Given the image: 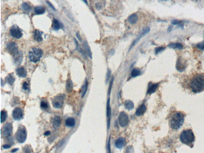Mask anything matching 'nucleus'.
<instances>
[{
	"instance_id": "2eb2a0df",
	"label": "nucleus",
	"mask_w": 204,
	"mask_h": 153,
	"mask_svg": "<svg viewBox=\"0 0 204 153\" xmlns=\"http://www.w3.org/2000/svg\"><path fill=\"white\" fill-rule=\"evenodd\" d=\"M107 116L108 118V121H107V126L108 129L109 128L110 125V122H111V108L110 107V98L107 101Z\"/></svg>"
},
{
	"instance_id": "bb28decb",
	"label": "nucleus",
	"mask_w": 204,
	"mask_h": 153,
	"mask_svg": "<svg viewBox=\"0 0 204 153\" xmlns=\"http://www.w3.org/2000/svg\"><path fill=\"white\" fill-rule=\"evenodd\" d=\"M34 12L37 15H42L45 12V8L41 6H37L34 8Z\"/></svg>"
},
{
	"instance_id": "09e8293b",
	"label": "nucleus",
	"mask_w": 204,
	"mask_h": 153,
	"mask_svg": "<svg viewBox=\"0 0 204 153\" xmlns=\"http://www.w3.org/2000/svg\"><path fill=\"white\" fill-rule=\"evenodd\" d=\"M76 36L77 38L78 39V40H79V41H80V42H81L82 38L79 32H77Z\"/></svg>"
},
{
	"instance_id": "9b49d317",
	"label": "nucleus",
	"mask_w": 204,
	"mask_h": 153,
	"mask_svg": "<svg viewBox=\"0 0 204 153\" xmlns=\"http://www.w3.org/2000/svg\"><path fill=\"white\" fill-rule=\"evenodd\" d=\"M7 48L12 56H15L19 52L17 44L13 42H9L7 45Z\"/></svg>"
},
{
	"instance_id": "58836bf2",
	"label": "nucleus",
	"mask_w": 204,
	"mask_h": 153,
	"mask_svg": "<svg viewBox=\"0 0 204 153\" xmlns=\"http://www.w3.org/2000/svg\"><path fill=\"white\" fill-rule=\"evenodd\" d=\"M196 48L200 50H204V41L200 42L196 45Z\"/></svg>"
},
{
	"instance_id": "9d476101",
	"label": "nucleus",
	"mask_w": 204,
	"mask_h": 153,
	"mask_svg": "<svg viewBox=\"0 0 204 153\" xmlns=\"http://www.w3.org/2000/svg\"><path fill=\"white\" fill-rule=\"evenodd\" d=\"M150 31V28H149V27H146L144 28L141 34H140L138 36V37H137V38H136V39L133 41V42H132V43L130 48L129 51H130L138 43V42L139 41V40H140V39L142 37L146 36V34H147L149 33Z\"/></svg>"
},
{
	"instance_id": "de8ad7c7",
	"label": "nucleus",
	"mask_w": 204,
	"mask_h": 153,
	"mask_svg": "<svg viewBox=\"0 0 204 153\" xmlns=\"http://www.w3.org/2000/svg\"><path fill=\"white\" fill-rule=\"evenodd\" d=\"M24 152H31L30 151V148H29V146L27 147V146H25V147L24 148Z\"/></svg>"
},
{
	"instance_id": "f03ea898",
	"label": "nucleus",
	"mask_w": 204,
	"mask_h": 153,
	"mask_svg": "<svg viewBox=\"0 0 204 153\" xmlns=\"http://www.w3.org/2000/svg\"><path fill=\"white\" fill-rule=\"evenodd\" d=\"M185 115L181 112H177L173 116L170 121L171 128L175 130L179 129L184 122Z\"/></svg>"
},
{
	"instance_id": "e433bc0d",
	"label": "nucleus",
	"mask_w": 204,
	"mask_h": 153,
	"mask_svg": "<svg viewBox=\"0 0 204 153\" xmlns=\"http://www.w3.org/2000/svg\"><path fill=\"white\" fill-rule=\"evenodd\" d=\"M22 7L23 9L26 11H28L31 10V7L27 3H23L22 5Z\"/></svg>"
},
{
	"instance_id": "4c0bfd02",
	"label": "nucleus",
	"mask_w": 204,
	"mask_h": 153,
	"mask_svg": "<svg viewBox=\"0 0 204 153\" xmlns=\"http://www.w3.org/2000/svg\"><path fill=\"white\" fill-rule=\"evenodd\" d=\"M166 48L163 47H159L158 48H156L155 50V54H158L160 53L162 51H163V50H164Z\"/></svg>"
},
{
	"instance_id": "37998d69",
	"label": "nucleus",
	"mask_w": 204,
	"mask_h": 153,
	"mask_svg": "<svg viewBox=\"0 0 204 153\" xmlns=\"http://www.w3.org/2000/svg\"><path fill=\"white\" fill-rule=\"evenodd\" d=\"M95 7L97 9L100 10L102 7V4L101 3H97L95 5Z\"/></svg>"
},
{
	"instance_id": "49530a36",
	"label": "nucleus",
	"mask_w": 204,
	"mask_h": 153,
	"mask_svg": "<svg viewBox=\"0 0 204 153\" xmlns=\"http://www.w3.org/2000/svg\"><path fill=\"white\" fill-rule=\"evenodd\" d=\"M11 146L12 145H10V144H4V145H3V148H4V149H8L10 148Z\"/></svg>"
},
{
	"instance_id": "5701e85b",
	"label": "nucleus",
	"mask_w": 204,
	"mask_h": 153,
	"mask_svg": "<svg viewBox=\"0 0 204 153\" xmlns=\"http://www.w3.org/2000/svg\"><path fill=\"white\" fill-rule=\"evenodd\" d=\"M73 88V84L71 79H68L66 81V90L68 93H71Z\"/></svg>"
},
{
	"instance_id": "0eeeda50",
	"label": "nucleus",
	"mask_w": 204,
	"mask_h": 153,
	"mask_svg": "<svg viewBox=\"0 0 204 153\" xmlns=\"http://www.w3.org/2000/svg\"><path fill=\"white\" fill-rule=\"evenodd\" d=\"M12 128L13 127L11 123H6L1 130L2 137L6 138L11 136L12 133Z\"/></svg>"
},
{
	"instance_id": "dca6fc26",
	"label": "nucleus",
	"mask_w": 204,
	"mask_h": 153,
	"mask_svg": "<svg viewBox=\"0 0 204 153\" xmlns=\"http://www.w3.org/2000/svg\"><path fill=\"white\" fill-rule=\"evenodd\" d=\"M16 71L17 75L20 77L24 78L27 76V72L24 67H20L16 69Z\"/></svg>"
},
{
	"instance_id": "603ef678",
	"label": "nucleus",
	"mask_w": 204,
	"mask_h": 153,
	"mask_svg": "<svg viewBox=\"0 0 204 153\" xmlns=\"http://www.w3.org/2000/svg\"><path fill=\"white\" fill-rule=\"evenodd\" d=\"M115 50H114V49H112V50H111L110 51V54L112 56V55H113L114 54H115Z\"/></svg>"
},
{
	"instance_id": "6ab92c4d",
	"label": "nucleus",
	"mask_w": 204,
	"mask_h": 153,
	"mask_svg": "<svg viewBox=\"0 0 204 153\" xmlns=\"http://www.w3.org/2000/svg\"><path fill=\"white\" fill-rule=\"evenodd\" d=\"M61 120L60 118L58 116H55L52 120V124L55 129H57L60 126Z\"/></svg>"
},
{
	"instance_id": "393cba45",
	"label": "nucleus",
	"mask_w": 204,
	"mask_h": 153,
	"mask_svg": "<svg viewBox=\"0 0 204 153\" xmlns=\"http://www.w3.org/2000/svg\"><path fill=\"white\" fill-rule=\"evenodd\" d=\"M169 48L173 49H177L182 50L183 48V46L180 43H172L169 44L168 46Z\"/></svg>"
},
{
	"instance_id": "6e6552de",
	"label": "nucleus",
	"mask_w": 204,
	"mask_h": 153,
	"mask_svg": "<svg viewBox=\"0 0 204 153\" xmlns=\"http://www.w3.org/2000/svg\"><path fill=\"white\" fill-rule=\"evenodd\" d=\"M119 122L122 127H124L128 125L129 122V118L128 115L124 111L120 113L119 116Z\"/></svg>"
},
{
	"instance_id": "423d86ee",
	"label": "nucleus",
	"mask_w": 204,
	"mask_h": 153,
	"mask_svg": "<svg viewBox=\"0 0 204 153\" xmlns=\"http://www.w3.org/2000/svg\"><path fill=\"white\" fill-rule=\"evenodd\" d=\"M65 95L60 94L55 97L52 100V105L55 108H62L64 103Z\"/></svg>"
},
{
	"instance_id": "a19ab883",
	"label": "nucleus",
	"mask_w": 204,
	"mask_h": 153,
	"mask_svg": "<svg viewBox=\"0 0 204 153\" xmlns=\"http://www.w3.org/2000/svg\"><path fill=\"white\" fill-rule=\"evenodd\" d=\"M114 79V76H113L112 77L111 82H110V83L109 87V88H108V93L109 95L111 94V90L112 84H113V83Z\"/></svg>"
},
{
	"instance_id": "3c124183",
	"label": "nucleus",
	"mask_w": 204,
	"mask_h": 153,
	"mask_svg": "<svg viewBox=\"0 0 204 153\" xmlns=\"http://www.w3.org/2000/svg\"><path fill=\"white\" fill-rule=\"evenodd\" d=\"M50 134H51L50 131H46V132L44 133V135L45 136H49V135Z\"/></svg>"
},
{
	"instance_id": "a18cd8bd",
	"label": "nucleus",
	"mask_w": 204,
	"mask_h": 153,
	"mask_svg": "<svg viewBox=\"0 0 204 153\" xmlns=\"http://www.w3.org/2000/svg\"><path fill=\"white\" fill-rule=\"evenodd\" d=\"M111 136H110L109 140H108V152H111Z\"/></svg>"
},
{
	"instance_id": "cd10ccee",
	"label": "nucleus",
	"mask_w": 204,
	"mask_h": 153,
	"mask_svg": "<svg viewBox=\"0 0 204 153\" xmlns=\"http://www.w3.org/2000/svg\"><path fill=\"white\" fill-rule=\"evenodd\" d=\"M128 21L131 24H136L138 20V16L135 14H134L129 16Z\"/></svg>"
},
{
	"instance_id": "b1692460",
	"label": "nucleus",
	"mask_w": 204,
	"mask_h": 153,
	"mask_svg": "<svg viewBox=\"0 0 204 153\" xmlns=\"http://www.w3.org/2000/svg\"><path fill=\"white\" fill-rule=\"evenodd\" d=\"M15 76L12 73H10L6 77V82L11 85L13 84L15 82Z\"/></svg>"
},
{
	"instance_id": "864d4df0",
	"label": "nucleus",
	"mask_w": 204,
	"mask_h": 153,
	"mask_svg": "<svg viewBox=\"0 0 204 153\" xmlns=\"http://www.w3.org/2000/svg\"><path fill=\"white\" fill-rule=\"evenodd\" d=\"M19 150V148H15V149H12V151H11V152L12 153H15V152H17V151Z\"/></svg>"
},
{
	"instance_id": "aec40b11",
	"label": "nucleus",
	"mask_w": 204,
	"mask_h": 153,
	"mask_svg": "<svg viewBox=\"0 0 204 153\" xmlns=\"http://www.w3.org/2000/svg\"><path fill=\"white\" fill-rule=\"evenodd\" d=\"M42 34L43 32H41L38 30H36L34 32V38L35 40L38 42H41L42 41Z\"/></svg>"
},
{
	"instance_id": "2f4dec72",
	"label": "nucleus",
	"mask_w": 204,
	"mask_h": 153,
	"mask_svg": "<svg viewBox=\"0 0 204 153\" xmlns=\"http://www.w3.org/2000/svg\"><path fill=\"white\" fill-rule=\"evenodd\" d=\"M52 27L53 29L55 31H58L60 29L61 27L60 24L58 20L55 19L53 20L52 24Z\"/></svg>"
},
{
	"instance_id": "f257e3e1",
	"label": "nucleus",
	"mask_w": 204,
	"mask_h": 153,
	"mask_svg": "<svg viewBox=\"0 0 204 153\" xmlns=\"http://www.w3.org/2000/svg\"><path fill=\"white\" fill-rule=\"evenodd\" d=\"M190 88L192 92L199 93L204 90V75L202 73L197 74L191 80Z\"/></svg>"
},
{
	"instance_id": "20e7f679",
	"label": "nucleus",
	"mask_w": 204,
	"mask_h": 153,
	"mask_svg": "<svg viewBox=\"0 0 204 153\" xmlns=\"http://www.w3.org/2000/svg\"><path fill=\"white\" fill-rule=\"evenodd\" d=\"M43 55V52L41 49L33 48L29 53V58L30 61L36 63L40 60Z\"/></svg>"
},
{
	"instance_id": "c03bdc74",
	"label": "nucleus",
	"mask_w": 204,
	"mask_h": 153,
	"mask_svg": "<svg viewBox=\"0 0 204 153\" xmlns=\"http://www.w3.org/2000/svg\"><path fill=\"white\" fill-rule=\"evenodd\" d=\"M46 3H47V4L48 5L50 6V7H51V8L53 10H54V11H56V9H55V8L54 7V6H53V4H51V3H50V2L49 1H48L47 0V1H46Z\"/></svg>"
},
{
	"instance_id": "4468645a",
	"label": "nucleus",
	"mask_w": 204,
	"mask_h": 153,
	"mask_svg": "<svg viewBox=\"0 0 204 153\" xmlns=\"http://www.w3.org/2000/svg\"><path fill=\"white\" fill-rule=\"evenodd\" d=\"M15 64L18 65L22 62L23 59V53L21 51H19L15 56H13Z\"/></svg>"
},
{
	"instance_id": "c9c22d12",
	"label": "nucleus",
	"mask_w": 204,
	"mask_h": 153,
	"mask_svg": "<svg viewBox=\"0 0 204 153\" xmlns=\"http://www.w3.org/2000/svg\"><path fill=\"white\" fill-rule=\"evenodd\" d=\"M40 107L42 109L47 110L49 108V104L47 101L42 100L40 103Z\"/></svg>"
},
{
	"instance_id": "c85d7f7f",
	"label": "nucleus",
	"mask_w": 204,
	"mask_h": 153,
	"mask_svg": "<svg viewBox=\"0 0 204 153\" xmlns=\"http://www.w3.org/2000/svg\"><path fill=\"white\" fill-rule=\"evenodd\" d=\"M171 23L173 25H178L180 28L182 29H184V22L183 21L180 20L174 19L171 20Z\"/></svg>"
},
{
	"instance_id": "79ce46f5",
	"label": "nucleus",
	"mask_w": 204,
	"mask_h": 153,
	"mask_svg": "<svg viewBox=\"0 0 204 153\" xmlns=\"http://www.w3.org/2000/svg\"><path fill=\"white\" fill-rule=\"evenodd\" d=\"M28 88V84L27 82H24L23 83V88L24 90H27Z\"/></svg>"
},
{
	"instance_id": "ea45409f",
	"label": "nucleus",
	"mask_w": 204,
	"mask_h": 153,
	"mask_svg": "<svg viewBox=\"0 0 204 153\" xmlns=\"http://www.w3.org/2000/svg\"><path fill=\"white\" fill-rule=\"evenodd\" d=\"M111 76V71L110 70H108L107 73L106 79V83H108V82L109 81Z\"/></svg>"
},
{
	"instance_id": "473e14b6",
	"label": "nucleus",
	"mask_w": 204,
	"mask_h": 153,
	"mask_svg": "<svg viewBox=\"0 0 204 153\" xmlns=\"http://www.w3.org/2000/svg\"><path fill=\"white\" fill-rule=\"evenodd\" d=\"M74 40H75V44H76V46L77 50H78L80 53L83 56V57H84V58H86L87 57H86V54H85V52L83 51L82 50L80 46V45H79V44L78 43V42H77V40L75 39H74Z\"/></svg>"
},
{
	"instance_id": "ddd939ff",
	"label": "nucleus",
	"mask_w": 204,
	"mask_h": 153,
	"mask_svg": "<svg viewBox=\"0 0 204 153\" xmlns=\"http://www.w3.org/2000/svg\"><path fill=\"white\" fill-rule=\"evenodd\" d=\"M176 69L179 72H183L184 71L186 67V63L181 57H179L177 61L176 65Z\"/></svg>"
},
{
	"instance_id": "a211bd4d",
	"label": "nucleus",
	"mask_w": 204,
	"mask_h": 153,
	"mask_svg": "<svg viewBox=\"0 0 204 153\" xmlns=\"http://www.w3.org/2000/svg\"><path fill=\"white\" fill-rule=\"evenodd\" d=\"M126 141L123 138H120L115 142V146L118 149H121L125 145Z\"/></svg>"
},
{
	"instance_id": "f8f14e48",
	"label": "nucleus",
	"mask_w": 204,
	"mask_h": 153,
	"mask_svg": "<svg viewBox=\"0 0 204 153\" xmlns=\"http://www.w3.org/2000/svg\"><path fill=\"white\" fill-rule=\"evenodd\" d=\"M23 111L19 107L15 108L12 111V116L15 120H21L23 118Z\"/></svg>"
},
{
	"instance_id": "1a4fd4ad",
	"label": "nucleus",
	"mask_w": 204,
	"mask_h": 153,
	"mask_svg": "<svg viewBox=\"0 0 204 153\" xmlns=\"http://www.w3.org/2000/svg\"><path fill=\"white\" fill-rule=\"evenodd\" d=\"M10 34L12 37L16 39H19L23 36L22 32L16 25L13 26L10 29Z\"/></svg>"
},
{
	"instance_id": "a878e982",
	"label": "nucleus",
	"mask_w": 204,
	"mask_h": 153,
	"mask_svg": "<svg viewBox=\"0 0 204 153\" xmlns=\"http://www.w3.org/2000/svg\"><path fill=\"white\" fill-rule=\"evenodd\" d=\"M124 107L126 109L131 111L134 108V104L131 100H127L125 101L124 103Z\"/></svg>"
},
{
	"instance_id": "39448f33",
	"label": "nucleus",
	"mask_w": 204,
	"mask_h": 153,
	"mask_svg": "<svg viewBox=\"0 0 204 153\" xmlns=\"http://www.w3.org/2000/svg\"><path fill=\"white\" fill-rule=\"evenodd\" d=\"M15 136L17 141L19 143L24 142L27 137V130L25 127L22 125L19 126Z\"/></svg>"
},
{
	"instance_id": "f704fd0d",
	"label": "nucleus",
	"mask_w": 204,
	"mask_h": 153,
	"mask_svg": "<svg viewBox=\"0 0 204 153\" xmlns=\"http://www.w3.org/2000/svg\"><path fill=\"white\" fill-rule=\"evenodd\" d=\"M141 74V71L137 69H133L131 72V76L132 77H135L140 75Z\"/></svg>"
},
{
	"instance_id": "4be33fe9",
	"label": "nucleus",
	"mask_w": 204,
	"mask_h": 153,
	"mask_svg": "<svg viewBox=\"0 0 204 153\" xmlns=\"http://www.w3.org/2000/svg\"><path fill=\"white\" fill-rule=\"evenodd\" d=\"M75 119L72 117L68 118L65 121L66 125L69 127H73L75 126Z\"/></svg>"
},
{
	"instance_id": "5fc2aeb1",
	"label": "nucleus",
	"mask_w": 204,
	"mask_h": 153,
	"mask_svg": "<svg viewBox=\"0 0 204 153\" xmlns=\"http://www.w3.org/2000/svg\"><path fill=\"white\" fill-rule=\"evenodd\" d=\"M83 0L85 4H88V2H87V0Z\"/></svg>"
},
{
	"instance_id": "72a5a7b5",
	"label": "nucleus",
	"mask_w": 204,
	"mask_h": 153,
	"mask_svg": "<svg viewBox=\"0 0 204 153\" xmlns=\"http://www.w3.org/2000/svg\"><path fill=\"white\" fill-rule=\"evenodd\" d=\"M7 117V113L6 111L3 110L1 111L0 113V121L1 122L3 123L5 121Z\"/></svg>"
},
{
	"instance_id": "6e6d98bb",
	"label": "nucleus",
	"mask_w": 204,
	"mask_h": 153,
	"mask_svg": "<svg viewBox=\"0 0 204 153\" xmlns=\"http://www.w3.org/2000/svg\"><path fill=\"white\" fill-rule=\"evenodd\" d=\"M162 0V1H167L168 0Z\"/></svg>"
},
{
	"instance_id": "8fccbe9b",
	"label": "nucleus",
	"mask_w": 204,
	"mask_h": 153,
	"mask_svg": "<svg viewBox=\"0 0 204 153\" xmlns=\"http://www.w3.org/2000/svg\"><path fill=\"white\" fill-rule=\"evenodd\" d=\"M173 27L172 26H170L169 27L168 29H167V32H171V31H172Z\"/></svg>"
},
{
	"instance_id": "7ed1b4c3",
	"label": "nucleus",
	"mask_w": 204,
	"mask_h": 153,
	"mask_svg": "<svg viewBox=\"0 0 204 153\" xmlns=\"http://www.w3.org/2000/svg\"><path fill=\"white\" fill-rule=\"evenodd\" d=\"M180 139L183 144L189 145L195 141V135L191 130H185L181 134Z\"/></svg>"
},
{
	"instance_id": "f3484780",
	"label": "nucleus",
	"mask_w": 204,
	"mask_h": 153,
	"mask_svg": "<svg viewBox=\"0 0 204 153\" xmlns=\"http://www.w3.org/2000/svg\"><path fill=\"white\" fill-rule=\"evenodd\" d=\"M83 45V48L84 49L85 52L88 55V56L90 58L92 59V53L89 46L88 43L87 42V41H84Z\"/></svg>"
},
{
	"instance_id": "412c9836",
	"label": "nucleus",
	"mask_w": 204,
	"mask_h": 153,
	"mask_svg": "<svg viewBox=\"0 0 204 153\" xmlns=\"http://www.w3.org/2000/svg\"><path fill=\"white\" fill-rule=\"evenodd\" d=\"M146 107L144 104H142L136 111V115L137 116H140L143 115L146 111Z\"/></svg>"
},
{
	"instance_id": "c756f323",
	"label": "nucleus",
	"mask_w": 204,
	"mask_h": 153,
	"mask_svg": "<svg viewBox=\"0 0 204 153\" xmlns=\"http://www.w3.org/2000/svg\"><path fill=\"white\" fill-rule=\"evenodd\" d=\"M88 83L87 80L86 79L85 82L84 84L82 87V98L84 97L86 94L88 89Z\"/></svg>"
},
{
	"instance_id": "7c9ffc66",
	"label": "nucleus",
	"mask_w": 204,
	"mask_h": 153,
	"mask_svg": "<svg viewBox=\"0 0 204 153\" xmlns=\"http://www.w3.org/2000/svg\"><path fill=\"white\" fill-rule=\"evenodd\" d=\"M158 86V84H152L150 87H149V89L147 91V93L148 94H151L154 93L155 91L157 89Z\"/></svg>"
}]
</instances>
